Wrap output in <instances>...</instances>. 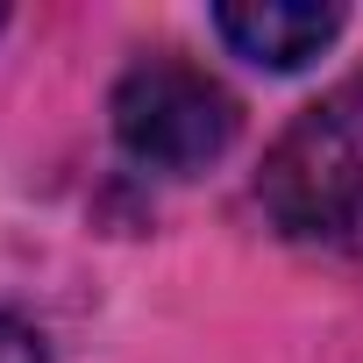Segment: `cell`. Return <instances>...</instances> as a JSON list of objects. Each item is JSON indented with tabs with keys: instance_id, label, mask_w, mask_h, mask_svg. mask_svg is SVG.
I'll list each match as a JSON object with an SVG mask.
<instances>
[{
	"instance_id": "obj_4",
	"label": "cell",
	"mask_w": 363,
	"mask_h": 363,
	"mask_svg": "<svg viewBox=\"0 0 363 363\" xmlns=\"http://www.w3.org/2000/svg\"><path fill=\"white\" fill-rule=\"evenodd\" d=\"M0 363H50V342L22 313H0Z\"/></svg>"
},
{
	"instance_id": "obj_1",
	"label": "cell",
	"mask_w": 363,
	"mask_h": 363,
	"mask_svg": "<svg viewBox=\"0 0 363 363\" xmlns=\"http://www.w3.org/2000/svg\"><path fill=\"white\" fill-rule=\"evenodd\" d=\"M264 214L299 242L363 250V79L320 93L257 171Z\"/></svg>"
},
{
	"instance_id": "obj_2",
	"label": "cell",
	"mask_w": 363,
	"mask_h": 363,
	"mask_svg": "<svg viewBox=\"0 0 363 363\" xmlns=\"http://www.w3.org/2000/svg\"><path fill=\"white\" fill-rule=\"evenodd\" d=\"M114 135L135 164L150 171H171V178H193L207 164L228 157L235 128H242V107L221 79H207L200 65L186 57H143L121 72L114 86Z\"/></svg>"
},
{
	"instance_id": "obj_3",
	"label": "cell",
	"mask_w": 363,
	"mask_h": 363,
	"mask_svg": "<svg viewBox=\"0 0 363 363\" xmlns=\"http://www.w3.org/2000/svg\"><path fill=\"white\" fill-rule=\"evenodd\" d=\"M214 29L235 57L299 72L342 36V8H328V0H228V8H214Z\"/></svg>"
}]
</instances>
